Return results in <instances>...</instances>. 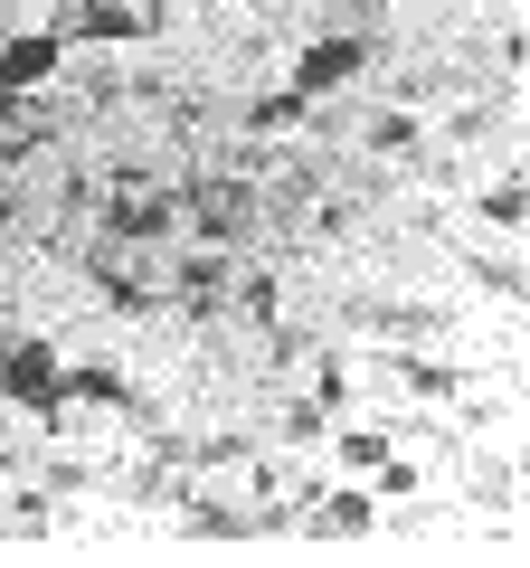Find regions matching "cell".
<instances>
[{
	"instance_id": "cell-2",
	"label": "cell",
	"mask_w": 530,
	"mask_h": 568,
	"mask_svg": "<svg viewBox=\"0 0 530 568\" xmlns=\"http://www.w3.org/2000/svg\"><path fill=\"white\" fill-rule=\"evenodd\" d=\"M360 67H369L360 39H323V48H304V58H294V95H332V85H350Z\"/></svg>"
},
{
	"instance_id": "cell-1",
	"label": "cell",
	"mask_w": 530,
	"mask_h": 568,
	"mask_svg": "<svg viewBox=\"0 0 530 568\" xmlns=\"http://www.w3.org/2000/svg\"><path fill=\"white\" fill-rule=\"evenodd\" d=\"M0 388H10L29 417H58L67 369H58V351H48V342H10V351H0Z\"/></svg>"
},
{
	"instance_id": "cell-3",
	"label": "cell",
	"mask_w": 530,
	"mask_h": 568,
	"mask_svg": "<svg viewBox=\"0 0 530 568\" xmlns=\"http://www.w3.org/2000/svg\"><path fill=\"white\" fill-rule=\"evenodd\" d=\"M58 58H67V39H48V29L10 39V48H0V95H20V85H48V77H58Z\"/></svg>"
},
{
	"instance_id": "cell-8",
	"label": "cell",
	"mask_w": 530,
	"mask_h": 568,
	"mask_svg": "<svg viewBox=\"0 0 530 568\" xmlns=\"http://www.w3.org/2000/svg\"><path fill=\"white\" fill-rule=\"evenodd\" d=\"M521 209H530L521 181H492V190H483V219H492V227H521Z\"/></svg>"
},
{
	"instance_id": "cell-6",
	"label": "cell",
	"mask_w": 530,
	"mask_h": 568,
	"mask_svg": "<svg viewBox=\"0 0 530 568\" xmlns=\"http://www.w3.org/2000/svg\"><path fill=\"white\" fill-rule=\"evenodd\" d=\"M171 227H181V209H171V200H123L114 209V237H171Z\"/></svg>"
},
{
	"instance_id": "cell-9",
	"label": "cell",
	"mask_w": 530,
	"mask_h": 568,
	"mask_svg": "<svg viewBox=\"0 0 530 568\" xmlns=\"http://www.w3.org/2000/svg\"><path fill=\"white\" fill-rule=\"evenodd\" d=\"M304 104H313V95H265L256 123H265V133H285V123H304Z\"/></svg>"
},
{
	"instance_id": "cell-5",
	"label": "cell",
	"mask_w": 530,
	"mask_h": 568,
	"mask_svg": "<svg viewBox=\"0 0 530 568\" xmlns=\"http://www.w3.org/2000/svg\"><path fill=\"white\" fill-rule=\"evenodd\" d=\"M77 39H143V20H133V10H123V0H77Z\"/></svg>"
},
{
	"instance_id": "cell-10",
	"label": "cell",
	"mask_w": 530,
	"mask_h": 568,
	"mask_svg": "<svg viewBox=\"0 0 530 568\" xmlns=\"http://www.w3.org/2000/svg\"><path fill=\"white\" fill-rule=\"evenodd\" d=\"M342 465H369V474H379V465H388V436H342Z\"/></svg>"
},
{
	"instance_id": "cell-7",
	"label": "cell",
	"mask_w": 530,
	"mask_h": 568,
	"mask_svg": "<svg viewBox=\"0 0 530 568\" xmlns=\"http://www.w3.org/2000/svg\"><path fill=\"white\" fill-rule=\"evenodd\" d=\"M200 219L218 227V237H227V227H246V190H200Z\"/></svg>"
},
{
	"instance_id": "cell-4",
	"label": "cell",
	"mask_w": 530,
	"mask_h": 568,
	"mask_svg": "<svg viewBox=\"0 0 530 568\" xmlns=\"http://www.w3.org/2000/svg\"><path fill=\"white\" fill-rule=\"evenodd\" d=\"M313 530H323V540H360V530H379V503H369V493H323V503H313Z\"/></svg>"
}]
</instances>
